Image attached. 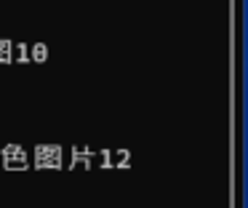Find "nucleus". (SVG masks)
Listing matches in <instances>:
<instances>
[{
    "instance_id": "nucleus-1",
    "label": "nucleus",
    "mask_w": 248,
    "mask_h": 208,
    "mask_svg": "<svg viewBox=\"0 0 248 208\" xmlns=\"http://www.w3.org/2000/svg\"><path fill=\"white\" fill-rule=\"evenodd\" d=\"M62 147L59 144H38L35 147V168L40 171H51V168H62Z\"/></svg>"
},
{
    "instance_id": "nucleus-2",
    "label": "nucleus",
    "mask_w": 248,
    "mask_h": 208,
    "mask_svg": "<svg viewBox=\"0 0 248 208\" xmlns=\"http://www.w3.org/2000/svg\"><path fill=\"white\" fill-rule=\"evenodd\" d=\"M0 160H3V168H8V171H27L30 168V155L22 144H6L3 152H0Z\"/></svg>"
},
{
    "instance_id": "nucleus-3",
    "label": "nucleus",
    "mask_w": 248,
    "mask_h": 208,
    "mask_svg": "<svg viewBox=\"0 0 248 208\" xmlns=\"http://www.w3.org/2000/svg\"><path fill=\"white\" fill-rule=\"evenodd\" d=\"M102 168H128L131 165V152L128 149H102L99 152Z\"/></svg>"
},
{
    "instance_id": "nucleus-4",
    "label": "nucleus",
    "mask_w": 248,
    "mask_h": 208,
    "mask_svg": "<svg viewBox=\"0 0 248 208\" xmlns=\"http://www.w3.org/2000/svg\"><path fill=\"white\" fill-rule=\"evenodd\" d=\"M93 160H96V152L93 149H88V147H72V160H70V165L72 168H91L93 165Z\"/></svg>"
},
{
    "instance_id": "nucleus-5",
    "label": "nucleus",
    "mask_w": 248,
    "mask_h": 208,
    "mask_svg": "<svg viewBox=\"0 0 248 208\" xmlns=\"http://www.w3.org/2000/svg\"><path fill=\"white\" fill-rule=\"evenodd\" d=\"M14 62V43L0 37V64H11Z\"/></svg>"
},
{
    "instance_id": "nucleus-6",
    "label": "nucleus",
    "mask_w": 248,
    "mask_h": 208,
    "mask_svg": "<svg viewBox=\"0 0 248 208\" xmlns=\"http://www.w3.org/2000/svg\"><path fill=\"white\" fill-rule=\"evenodd\" d=\"M32 62H38V64L48 62V46L46 43H35L32 46Z\"/></svg>"
},
{
    "instance_id": "nucleus-7",
    "label": "nucleus",
    "mask_w": 248,
    "mask_h": 208,
    "mask_svg": "<svg viewBox=\"0 0 248 208\" xmlns=\"http://www.w3.org/2000/svg\"><path fill=\"white\" fill-rule=\"evenodd\" d=\"M16 62H22V64L32 62V46H27V43H19V46H16Z\"/></svg>"
}]
</instances>
